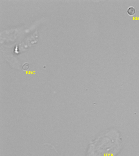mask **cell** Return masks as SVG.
<instances>
[{"label": "cell", "instance_id": "3957f363", "mask_svg": "<svg viewBox=\"0 0 139 156\" xmlns=\"http://www.w3.org/2000/svg\"><path fill=\"white\" fill-rule=\"evenodd\" d=\"M29 64L27 63H25L23 64V66H22V68L23 70H26L28 69V68H29Z\"/></svg>", "mask_w": 139, "mask_h": 156}, {"label": "cell", "instance_id": "7a4b0ae2", "mask_svg": "<svg viewBox=\"0 0 139 156\" xmlns=\"http://www.w3.org/2000/svg\"><path fill=\"white\" fill-rule=\"evenodd\" d=\"M127 12L129 16H133L135 14L136 12V9L133 7H130L128 9Z\"/></svg>", "mask_w": 139, "mask_h": 156}, {"label": "cell", "instance_id": "6da1fadb", "mask_svg": "<svg viewBox=\"0 0 139 156\" xmlns=\"http://www.w3.org/2000/svg\"><path fill=\"white\" fill-rule=\"evenodd\" d=\"M121 138L116 130L106 131L95 140L89 150L96 156H115L121 147Z\"/></svg>", "mask_w": 139, "mask_h": 156}]
</instances>
